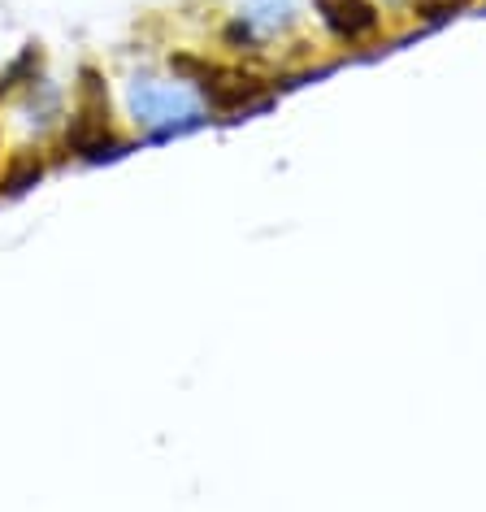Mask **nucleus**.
Masks as SVG:
<instances>
[{"mask_svg": "<svg viewBox=\"0 0 486 512\" xmlns=\"http://www.w3.org/2000/svg\"><path fill=\"white\" fill-rule=\"evenodd\" d=\"M135 122L148 131H174V126L196 122V96L178 83H135L131 87Z\"/></svg>", "mask_w": 486, "mask_h": 512, "instance_id": "f257e3e1", "label": "nucleus"}, {"mask_svg": "<svg viewBox=\"0 0 486 512\" xmlns=\"http://www.w3.org/2000/svg\"><path fill=\"white\" fill-rule=\"evenodd\" d=\"M313 5L339 40H365L378 31V14L369 0H313Z\"/></svg>", "mask_w": 486, "mask_h": 512, "instance_id": "f03ea898", "label": "nucleus"}, {"mask_svg": "<svg viewBox=\"0 0 486 512\" xmlns=\"http://www.w3.org/2000/svg\"><path fill=\"white\" fill-rule=\"evenodd\" d=\"M204 96L217 113H239L248 105H261L265 87L261 79H248V74H213V83H204Z\"/></svg>", "mask_w": 486, "mask_h": 512, "instance_id": "7ed1b4c3", "label": "nucleus"}, {"mask_svg": "<svg viewBox=\"0 0 486 512\" xmlns=\"http://www.w3.org/2000/svg\"><path fill=\"white\" fill-rule=\"evenodd\" d=\"M35 178H40V161L22 157V161H14V170H9V178H5V191H22L27 183H35Z\"/></svg>", "mask_w": 486, "mask_h": 512, "instance_id": "20e7f679", "label": "nucleus"}, {"mask_svg": "<svg viewBox=\"0 0 486 512\" xmlns=\"http://www.w3.org/2000/svg\"><path fill=\"white\" fill-rule=\"evenodd\" d=\"M469 0H421V14L426 18H447V14H456V9H465Z\"/></svg>", "mask_w": 486, "mask_h": 512, "instance_id": "39448f33", "label": "nucleus"}]
</instances>
